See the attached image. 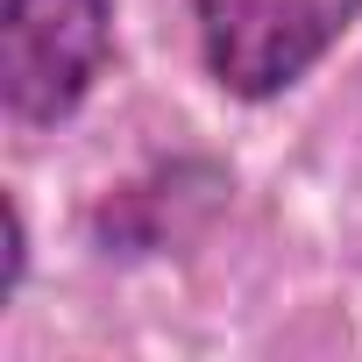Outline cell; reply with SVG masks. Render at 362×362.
Here are the masks:
<instances>
[{"instance_id": "cell-1", "label": "cell", "mask_w": 362, "mask_h": 362, "mask_svg": "<svg viewBox=\"0 0 362 362\" xmlns=\"http://www.w3.org/2000/svg\"><path fill=\"white\" fill-rule=\"evenodd\" d=\"M114 57V0H0V100L22 128L78 114Z\"/></svg>"}, {"instance_id": "cell-2", "label": "cell", "mask_w": 362, "mask_h": 362, "mask_svg": "<svg viewBox=\"0 0 362 362\" xmlns=\"http://www.w3.org/2000/svg\"><path fill=\"white\" fill-rule=\"evenodd\" d=\"M192 15L206 71L235 100H270L341 43L362 0H192Z\"/></svg>"}, {"instance_id": "cell-3", "label": "cell", "mask_w": 362, "mask_h": 362, "mask_svg": "<svg viewBox=\"0 0 362 362\" xmlns=\"http://www.w3.org/2000/svg\"><path fill=\"white\" fill-rule=\"evenodd\" d=\"M221 206H228V170L206 156H177L93 206V242L107 256H156V249L192 242Z\"/></svg>"}]
</instances>
